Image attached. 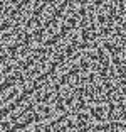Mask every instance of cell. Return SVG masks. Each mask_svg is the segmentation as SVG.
I'll return each instance as SVG.
<instances>
[{"mask_svg":"<svg viewBox=\"0 0 126 132\" xmlns=\"http://www.w3.org/2000/svg\"><path fill=\"white\" fill-rule=\"evenodd\" d=\"M89 115H91L92 122H94L98 127L104 125L111 120V105L106 100H99V102H91L88 105Z\"/></svg>","mask_w":126,"mask_h":132,"instance_id":"cell-1","label":"cell"}]
</instances>
